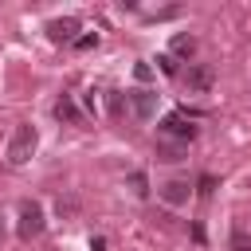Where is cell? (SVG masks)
Instances as JSON below:
<instances>
[{"instance_id":"cell-9","label":"cell","mask_w":251,"mask_h":251,"mask_svg":"<svg viewBox=\"0 0 251 251\" xmlns=\"http://www.w3.org/2000/svg\"><path fill=\"white\" fill-rule=\"evenodd\" d=\"M196 51V35H173V55H192Z\"/></svg>"},{"instance_id":"cell-4","label":"cell","mask_w":251,"mask_h":251,"mask_svg":"<svg viewBox=\"0 0 251 251\" xmlns=\"http://www.w3.org/2000/svg\"><path fill=\"white\" fill-rule=\"evenodd\" d=\"M161 133H165V137H180V141H192V137H196V126H192L184 114H169V118L161 122Z\"/></svg>"},{"instance_id":"cell-5","label":"cell","mask_w":251,"mask_h":251,"mask_svg":"<svg viewBox=\"0 0 251 251\" xmlns=\"http://www.w3.org/2000/svg\"><path fill=\"white\" fill-rule=\"evenodd\" d=\"M75 31H78V20H75V16H63V20H51V24H47V39H51V43H71Z\"/></svg>"},{"instance_id":"cell-16","label":"cell","mask_w":251,"mask_h":251,"mask_svg":"<svg viewBox=\"0 0 251 251\" xmlns=\"http://www.w3.org/2000/svg\"><path fill=\"white\" fill-rule=\"evenodd\" d=\"M75 43H78V51H90V47H94V43H98V35H78V39H75Z\"/></svg>"},{"instance_id":"cell-6","label":"cell","mask_w":251,"mask_h":251,"mask_svg":"<svg viewBox=\"0 0 251 251\" xmlns=\"http://www.w3.org/2000/svg\"><path fill=\"white\" fill-rule=\"evenodd\" d=\"M212 82H216V67L212 63H196V67H188V90H212Z\"/></svg>"},{"instance_id":"cell-18","label":"cell","mask_w":251,"mask_h":251,"mask_svg":"<svg viewBox=\"0 0 251 251\" xmlns=\"http://www.w3.org/2000/svg\"><path fill=\"white\" fill-rule=\"evenodd\" d=\"M90 251H106V239H102V235H94V239H90Z\"/></svg>"},{"instance_id":"cell-3","label":"cell","mask_w":251,"mask_h":251,"mask_svg":"<svg viewBox=\"0 0 251 251\" xmlns=\"http://www.w3.org/2000/svg\"><path fill=\"white\" fill-rule=\"evenodd\" d=\"M126 102H129V110H133V118H137V122H149V118L157 114V90L137 86V90H129V94H126Z\"/></svg>"},{"instance_id":"cell-2","label":"cell","mask_w":251,"mask_h":251,"mask_svg":"<svg viewBox=\"0 0 251 251\" xmlns=\"http://www.w3.org/2000/svg\"><path fill=\"white\" fill-rule=\"evenodd\" d=\"M16 231H20V239H35V235L43 231V208H39L35 200H24V204H20V224H16Z\"/></svg>"},{"instance_id":"cell-8","label":"cell","mask_w":251,"mask_h":251,"mask_svg":"<svg viewBox=\"0 0 251 251\" xmlns=\"http://www.w3.org/2000/svg\"><path fill=\"white\" fill-rule=\"evenodd\" d=\"M55 118H59V122H67V126H82V114H78L75 98H67V94L55 102Z\"/></svg>"},{"instance_id":"cell-12","label":"cell","mask_w":251,"mask_h":251,"mask_svg":"<svg viewBox=\"0 0 251 251\" xmlns=\"http://www.w3.org/2000/svg\"><path fill=\"white\" fill-rule=\"evenodd\" d=\"M106 106H110V114H122V106H126V102H122V94H118V90H110V94H106Z\"/></svg>"},{"instance_id":"cell-15","label":"cell","mask_w":251,"mask_h":251,"mask_svg":"<svg viewBox=\"0 0 251 251\" xmlns=\"http://www.w3.org/2000/svg\"><path fill=\"white\" fill-rule=\"evenodd\" d=\"M129 184H133V192H137V196H145V192H149V188H145V176H141V173H133V176H129Z\"/></svg>"},{"instance_id":"cell-10","label":"cell","mask_w":251,"mask_h":251,"mask_svg":"<svg viewBox=\"0 0 251 251\" xmlns=\"http://www.w3.org/2000/svg\"><path fill=\"white\" fill-rule=\"evenodd\" d=\"M180 153H184L180 145H157V157L161 161H180Z\"/></svg>"},{"instance_id":"cell-17","label":"cell","mask_w":251,"mask_h":251,"mask_svg":"<svg viewBox=\"0 0 251 251\" xmlns=\"http://www.w3.org/2000/svg\"><path fill=\"white\" fill-rule=\"evenodd\" d=\"M212 188H216V176H200V196H212Z\"/></svg>"},{"instance_id":"cell-1","label":"cell","mask_w":251,"mask_h":251,"mask_svg":"<svg viewBox=\"0 0 251 251\" xmlns=\"http://www.w3.org/2000/svg\"><path fill=\"white\" fill-rule=\"evenodd\" d=\"M35 145H39V133H35V126H31V122H20V126L12 129V137H8L4 161H8V165H24V161L35 153Z\"/></svg>"},{"instance_id":"cell-7","label":"cell","mask_w":251,"mask_h":251,"mask_svg":"<svg viewBox=\"0 0 251 251\" xmlns=\"http://www.w3.org/2000/svg\"><path fill=\"white\" fill-rule=\"evenodd\" d=\"M157 192H161L165 204H184V200H188V180H165Z\"/></svg>"},{"instance_id":"cell-13","label":"cell","mask_w":251,"mask_h":251,"mask_svg":"<svg viewBox=\"0 0 251 251\" xmlns=\"http://www.w3.org/2000/svg\"><path fill=\"white\" fill-rule=\"evenodd\" d=\"M157 63H161V71H165V75H176V59H173V55H161Z\"/></svg>"},{"instance_id":"cell-14","label":"cell","mask_w":251,"mask_h":251,"mask_svg":"<svg viewBox=\"0 0 251 251\" xmlns=\"http://www.w3.org/2000/svg\"><path fill=\"white\" fill-rule=\"evenodd\" d=\"M133 75H137V82H149V78H153V71H149V63H137V67H133Z\"/></svg>"},{"instance_id":"cell-11","label":"cell","mask_w":251,"mask_h":251,"mask_svg":"<svg viewBox=\"0 0 251 251\" xmlns=\"http://www.w3.org/2000/svg\"><path fill=\"white\" fill-rule=\"evenodd\" d=\"M231 251H251V239H247V231H239V227H235V235H231Z\"/></svg>"}]
</instances>
